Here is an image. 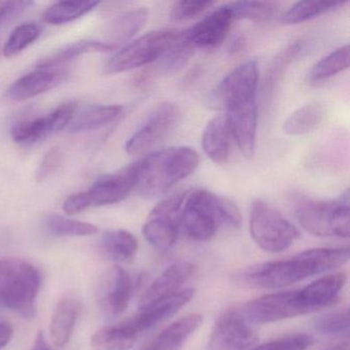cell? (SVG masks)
Here are the masks:
<instances>
[{
	"mask_svg": "<svg viewBox=\"0 0 350 350\" xmlns=\"http://www.w3.org/2000/svg\"><path fill=\"white\" fill-rule=\"evenodd\" d=\"M186 196V192H181L165 198L149 213L143 235L155 249L167 251L177 241Z\"/></svg>",
	"mask_w": 350,
	"mask_h": 350,
	"instance_id": "cell-10",
	"label": "cell"
},
{
	"mask_svg": "<svg viewBox=\"0 0 350 350\" xmlns=\"http://www.w3.org/2000/svg\"><path fill=\"white\" fill-rule=\"evenodd\" d=\"M349 44L340 46L327 56L323 57L307 75V81L311 85L323 83L338 73L343 72L349 67Z\"/></svg>",
	"mask_w": 350,
	"mask_h": 350,
	"instance_id": "cell-29",
	"label": "cell"
},
{
	"mask_svg": "<svg viewBox=\"0 0 350 350\" xmlns=\"http://www.w3.org/2000/svg\"><path fill=\"white\" fill-rule=\"evenodd\" d=\"M68 71L63 67H38L23 75L8 90V96L21 102L38 97L66 81Z\"/></svg>",
	"mask_w": 350,
	"mask_h": 350,
	"instance_id": "cell-18",
	"label": "cell"
},
{
	"mask_svg": "<svg viewBox=\"0 0 350 350\" xmlns=\"http://www.w3.org/2000/svg\"><path fill=\"white\" fill-rule=\"evenodd\" d=\"M194 266L190 262L179 261L172 264L147 288L141 299L140 307L179 292L183 284L192 278Z\"/></svg>",
	"mask_w": 350,
	"mask_h": 350,
	"instance_id": "cell-20",
	"label": "cell"
},
{
	"mask_svg": "<svg viewBox=\"0 0 350 350\" xmlns=\"http://www.w3.org/2000/svg\"><path fill=\"white\" fill-rule=\"evenodd\" d=\"M252 239L264 251L280 253L299 237L298 229L286 217L264 200L253 202L250 212Z\"/></svg>",
	"mask_w": 350,
	"mask_h": 350,
	"instance_id": "cell-8",
	"label": "cell"
},
{
	"mask_svg": "<svg viewBox=\"0 0 350 350\" xmlns=\"http://www.w3.org/2000/svg\"><path fill=\"white\" fill-rule=\"evenodd\" d=\"M315 331L327 336H344L349 333V314L347 309L327 313L317 317L313 323Z\"/></svg>",
	"mask_w": 350,
	"mask_h": 350,
	"instance_id": "cell-37",
	"label": "cell"
},
{
	"mask_svg": "<svg viewBox=\"0 0 350 350\" xmlns=\"http://www.w3.org/2000/svg\"><path fill=\"white\" fill-rule=\"evenodd\" d=\"M245 38L243 36H237L231 40L230 44L228 46V52L232 53V54H237V53L241 52L245 48Z\"/></svg>",
	"mask_w": 350,
	"mask_h": 350,
	"instance_id": "cell-44",
	"label": "cell"
},
{
	"mask_svg": "<svg viewBox=\"0 0 350 350\" xmlns=\"http://www.w3.org/2000/svg\"><path fill=\"white\" fill-rule=\"evenodd\" d=\"M303 51V44L301 42H296V44H292V46L286 48L278 59L275 60V63L272 65L271 69H270L269 75L267 77V91L268 89L272 90L275 85L276 81L280 79V77L284 72V68L286 65L290 64L299 54Z\"/></svg>",
	"mask_w": 350,
	"mask_h": 350,
	"instance_id": "cell-40",
	"label": "cell"
},
{
	"mask_svg": "<svg viewBox=\"0 0 350 350\" xmlns=\"http://www.w3.org/2000/svg\"><path fill=\"white\" fill-rule=\"evenodd\" d=\"M234 20L270 21L278 15L280 5L274 1H235L228 3Z\"/></svg>",
	"mask_w": 350,
	"mask_h": 350,
	"instance_id": "cell-34",
	"label": "cell"
},
{
	"mask_svg": "<svg viewBox=\"0 0 350 350\" xmlns=\"http://www.w3.org/2000/svg\"><path fill=\"white\" fill-rule=\"evenodd\" d=\"M81 311V302L75 299H63L57 304L50 327L53 344L57 348L64 347L68 343Z\"/></svg>",
	"mask_w": 350,
	"mask_h": 350,
	"instance_id": "cell-24",
	"label": "cell"
},
{
	"mask_svg": "<svg viewBox=\"0 0 350 350\" xmlns=\"http://www.w3.org/2000/svg\"><path fill=\"white\" fill-rule=\"evenodd\" d=\"M202 315L189 314L165 327L143 350H178L187 341L188 338L200 327Z\"/></svg>",
	"mask_w": 350,
	"mask_h": 350,
	"instance_id": "cell-23",
	"label": "cell"
},
{
	"mask_svg": "<svg viewBox=\"0 0 350 350\" xmlns=\"http://www.w3.org/2000/svg\"><path fill=\"white\" fill-rule=\"evenodd\" d=\"M295 215L305 230L315 237H349V191L339 200H321L300 196L295 202Z\"/></svg>",
	"mask_w": 350,
	"mask_h": 350,
	"instance_id": "cell-6",
	"label": "cell"
},
{
	"mask_svg": "<svg viewBox=\"0 0 350 350\" xmlns=\"http://www.w3.org/2000/svg\"><path fill=\"white\" fill-rule=\"evenodd\" d=\"M124 111L120 105H94L75 116L68 126L72 134L99 130L113 122Z\"/></svg>",
	"mask_w": 350,
	"mask_h": 350,
	"instance_id": "cell-25",
	"label": "cell"
},
{
	"mask_svg": "<svg viewBox=\"0 0 350 350\" xmlns=\"http://www.w3.org/2000/svg\"><path fill=\"white\" fill-rule=\"evenodd\" d=\"M345 272L321 276L295 291L273 293L254 299L239 308L243 319L252 325H264L317 312L335 304L345 286Z\"/></svg>",
	"mask_w": 350,
	"mask_h": 350,
	"instance_id": "cell-1",
	"label": "cell"
},
{
	"mask_svg": "<svg viewBox=\"0 0 350 350\" xmlns=\"http://www.w3.org/2000/svg\"><path fill=\"white\" fill-rule=\"evenodd\" d=\"M200 154L190 147H170L136 161L135 191L143 198L163 196L200 165Z\"/></svg>",
	"mask_w": 350,
	"mask_h": 350,
	"instance_id": "cell-3",
	"label": "cell"
},
{
	"mask_svg": "<svg viewBox=\"0 0 350 350\" xmlns=\"http://www.w3.org/2000/svg\"><path fill=\"white\" fill-rule=\"evenodd\" d=\"M32 3L29 1H0V22L5 18L19 15L22 12L27 10Z\"/></svg>",
	"mask_w": 350,
	"mask_h": 350,
	"instance_id": "cell-42",
	"label": "cell"
},
{
	"mask_svg": "<svg viewBox=\"0 0 350 350\" xmlns=\"http://www.w3.org/2000/svg\"><path fill=\"white\" fill-rule=\"evenodd\" d=\"M181 225L193 241H210L221 228H239L241 211L224 196L206 189H196L186 196Z\"/></svg>",
	"mask_w": 350,
	"mask_h": 350,
	"instance_id": "cell-4",
	"label": "cell"
},
{
	"mask_svg": "<svg viewBox=\"0 0 350 350\" xmlns=\"http://www.w3.org/2000/svg\"><path fill=\"white\" fill-rule=\"evenodd\" d=\"M42 275L36 266L21 259L0 260V307L25 319L36 315Z\"/></svg>",
	"mask_w": 350,
	"mask_h": 350,
	"instance_id": "cell-5",
	"label": "cell"
},
{
	"mask_svg": "<svg viewBox=\"0 0 350 350\" xmlns=\"http://www.w3.org/2000/svg\"><path fill=\"white\" fill-rule=\"evenodd\" d=\"M134 291L135 282L131 274L124 268L114 266L100 284V306L111 317L122 314L128 308Z\"/></svg>",
	"mask_w": 350,
	"mask_h": 350,
	"instance_id": "cell-17",
	"label": "cell"
},
{
	"mask_svg": "<svg viewBox=\"0 0 350 350\" xmlns=\"http://www.w3.org/2000/svg\"><path fill=\"white\" fill-rule=\"evenodd\" d=\"M312 343L313 339L310 335L294 334L266 342L250 350H306Z\"/></svg>",
	"mask_w": 350,
	"mask_h": 350,
	"instance_id": "cell-38",
	"label": "cell"
},
{
	"mask_svg": "<svg viewBox=\"0 0 350 350\" xmlns=\"http://www.w3.org/2000/svg\"><path fill=\"white\" fill-rule=\"evenodd\" d=\"M100 5L99 1H58L53 3L44 14L46 23L62 25L87 15Z\"/></svg>",
	"mask_w": 350,
	"mask_h": 350,
	"instance_id": "cell-33",
	"label": "cell"
},
{
	"mask_svg": "<svg viewBox=\"0 0 350 350\" xmlns=\"http://www.w3.org/2000/svg\"><path fill=\"white\" fill-rule=\"evenodd\" d=\"M32 350H52V348L46 342V337L44 334L40 333L36 337V343H34L33 349Z\"/></svg>",
	"mask_w": 350,
	"mask_h": 350,
	"instance_id": "cell-45",
	"label": "cell"
},
{
	"mask_svg": "<svg viewBox=\"0 0 350 350\" xmlns=\"http://www.w3.org/2000/svg\"><path fill=\"white\" fill-rule=\"evenodd\" d=\"M65 161V152L61 147H53L48 151L36 172V180L44 182L52 177L62 167Z\"/></svg>",
	"mask_w": 350,
	"mask_h": 350,
	"instance_id": "cell-41",
	"label": "cell"
},
{
	"mask_svg": "<svg viewBox=\"0 0 350 350\" xmlns=\"http://www.w3.org/2000/svg\"><path fill=\"white\" fill-rule=\"evenodd\" d=\"M327 350H349V344H348V342H345V343L339 344V345L334 346V347L329 348Z\"/></svg>",
	"mask_w": 350,
	"mask_h": 350,
	"instance_id": "cell-46",
	"label": "cell"
},
{
	"mask_svg": "<svg viewBox=\"0 0 350 350\" xmlns=\"http://www.w3.org/2000/svg\"><path fill=\"white\" fill-rule=\"evenodd\" d=\"M112 48L100 40H79L61 49L51 56L44 57L38 63V67H62L61 65L90 53L111 52Z\"/></svg>",
	"mask_w": 350,
	"mask_h": 350,
	"instance_id": "cell-31",
	"label": "cell"
},
{
	"mask_svg": "<svg viewBox=\"0 0 350 350\" xmlns=\"http://www.w3.org/2000/svg\"><path fill=\"white\" fill-rule=\"evenodd\" d=\"M100 251L110 261L129 262L138 251V241L126 230L106 231L100 239Z\"/></svg>",
	"mask_w": 350,
	"mask_h": 350,
	"instance_id": "cell-26",
	"label": "cell"
},
{
	"mask_svg": "<svg viewBox=\"0 0 350 350\" xmlns=\"http://www.w3.org/2000/svg\"><path fill=\"white\" fill-rule=\"evenodd\" d=\"M77 106L75 102H65L46 116L18 122L12 130V138L18 144L28 146L61 132L72 122Z\"/></svg>",
	"mask_w": 350,
	"mask_h": 350,
	"instance_id": "cell-14",
	"label": "cell"
},
{
	"mask_svg": "<svg viewBox=\"0 0 350 350\" xmlns=\"http://www.w3.org/2000/svg\"><path fill=\"white\" fill-rule=\"evenodd\" d=\"M196 49L186 38L183 31L181 38L167 51L159 60L155 62L153 72L154 75H172L179 72L191 60Z\"/></svg>",
	"mask_w": 350,
	"mask_h": 350,
	"instance_id": "cell-30",
	"label": "cell"
},
{
	"mask_svg": "<svg viewBox=\"0 0 350 350\" xmlns=\"http://www.w3.org/2000/svg\"><path fill=\"white\" fill-rule=\"evenodd\" d=\"M14 337L13 325L7 321H0V350H3Z\"/></svg>",
	"mask_w": 350,
	"mask_h": 350,
	"instance_id": "cell-43",
	"label": "cell"
},
{
	"mask_svg": "<svg viewBox=\"0 0 350 350\" xmlns=\"http://www.w3.org/2000/svg\"><path fill=\"white\" fill-rule=\"evenodd\" d=\"M259 81L258 63L251 60L239 65L228 73L206 99L212 109L228 113L255 101Z\"/></svg>",
	"mask_w": 350,
	"mask_h": 350,
	"instance_id": "cell-9",
	"label": "cell"
},
{
	"mask_svg": "<svg viewBox=\"0 0 350 350\" xmlns=\"http://www.w3.org/2000/svg\"><path fill=\"white\" fill-rule=\"evenodd\" d=\"M42 28L38 24L25 23L13 30L3 46V55L14 58L21 54L42 36Z\"/></svg>",
	"mask_w": 350,
	"mask_h": 350,
	"instance_id": "cell-36",
	"label": "cell"
},
{
	"mask_svg": "<svg viewBox=\"0 0 350 350\" xmlns=\"http://www.w3.org/2000/svg\"><path fill=\"white\" fill-rule=\"evenodd\" d=\"M214 5L213 1H204V0H182L177 1L172 8L171 18L175 21H186V20L194 19L204 14L206 10Z\"/></svg>",
	"mask_w": 350,
	"mask_h": 350,
	"instance_id": "cell-39",
	"label": "cell"
},
{
	"mask_svg": "<svg viewBox=\"0 0 350 350\" xmlns=\"http://www.w3.org/2000/svg\"><path fill=\"white\" fill-rule=\"evenodd\" d=\"M257 340V334L239 309H230L215 323L206 350H250Z\"/></svg>",
	"mask_w": 350,
	"mask_h": 350,
	"instance_id": "cell-13",
	"label": "cell"
},
{
	"mask_svg": "<svg viewBox=\"0 0 350 350\" xmlns=\"http://www.w3.org/2000/svg\"><path fill=\"white\" fill-rule=\"evenodd\" d=\"M232 131L230 116L220 114L210 120L202 134V145L206 157L215 163H223L230 153Z\"/></svg>",
	"mask_w": 350,
	"mask_h": 350,
	"instance_id": "cell-19",
	"label": "cell"
},
{
	"mask_svg": "<svg viewBox=\"0 0 350 350\" xmlns=\"http://www.w3.org/2000/svg\"><path fill=\"white\" fill-rule=\"evenodd\" d=\"M325 108L321 102H310L295 110L284 122V133L288 136H304L313 132L323 122Z\"/></svg>",
	"mask_w": 350,
	"mask_h": 350,
	"instance_id": "cell-27",
	"label": "cell"
},
{
	"mask_svg": "<svg viewBox=\"0 0 350 350\" xmlns=\"http://www.w3.org/2000/svg\"><path fill=\"white\" fill-rule=\"evenodd\" d=\"M139 336L126 325V321L99 329L91 339L93 350H130Z\"/></svg>",
	"mask_w": 350,
	"mask_h": 350,
	"instance_id": "cell-28",
	"label": "cell"
},
{
	"mask_svg": "<svg viewBox=\"0 0 350 350\" xmlns=\"http://www.w3.org/2000/svg\"><path fill=\"white\" fill-rule=\"evenodd\" d=\"M44 223L46 229L56 237H90L99 230L91 223L72 220L60 215H49Z\"/></svg>",
	"mask_w": 350,
	"mask_h": 350,
	"instance_id": "cell-35",
	"label": "cell"
},
{
	"mask_svg": "<svg viewBox=\"0 0 350 350\" xmlns=\"http://www.w3.org/2000/svg\"><path fill=\"white\" fill-rule=\"evenodd\" d=\"M136 165L103 176L88 191L79 192L81 212L94 206H110L126 200L135 189Z\"/></svg>",
	"mask_w": 350,
	"mask_h": 350,
	"instance_id": "cell-12",
	"label": "cell"
},
{
	"mask_svg": "<svg viewBox=\"0 0 350 350\" xmlns=\"http://www.w3.org/2000/svg\"><path fill=\"white\" fill-rule=\"evenodd\" d=\"M346 3V1H299L282 15L280 22L286 25L303 23L343 8Z\"/></svg>",
	"mask_w": 350,
	"mask_h": 350,
	"instance_id": "cell-32",
	"label": "cell"
},
{
	"mask_svg": "<svg viewBox=\"0 0 350 350\" xmlns=\"http://www.w3.org/2000/svg\"><path fill=\"white\" fill-rule=\"evenodd\" d=\"M183 31L163 29L150 31L118 51L105 64V73L116 75L157 62L181 38Z\"/></svg>",
	"mask_w": 350,
	"mask_h": 350,
	"instance_id": "cell-7",
	"label": "cell"
},
{
	"mask_svg": "<svg viewBox=\"0 0 350 350\" xmlns=\"http://www.w3.org/2000/svg\"><path fill=\"white\" fill-rule=\"evenodd\" d=\"M234 21L232 11L227 3L213 10L184 32L194 48L215 49L226 40Z\"/></svg>",
	"mask_w": 350,
	"mask_h": 350,
	"instance_id": "cell-15",
	"label": "cell"
},
{
	"mask_svg": "<svg viewBox=\"0 0 350 350\" xmlns=\"http://www.w3.org/2000/svg\"><path fill=\"white\" fill-rule=\"evenodd\" d=\"M149 19L147 8H136L116 16L108 24L105 42L116 50L130 42L146 25Z\"/></svg>",
	"mask_w": 350,
	"mask_h": 350,
	"instance_id": "cell-22",
	"label": "cell"
},
{
	"mask_svg": "<svg viewBox=\"0 0 350 350\" xmlns=\"http://www.w3.org/2000/svg\"><path fill=\"white\" fill-rule=\"evenodd\" d=\"M193 295V288H183L146 306L140 307L138 314L124 321L137 335L140 336L176 314L191 300Z\"/></svg>",
	"mask_w": 350,
	"mask_h": 350,
	"instance_id": "cell-16",
	"label": "cell"
},
{
	"mask_svg": "<svg viewBox=\"0 0 350 350\" xmlns=\"http://www.w3.org/2000/svg\"><path fill=\"white\" fill-rule=\"evenodd\" d=\"M179 118L180 109L177 104L173 102L161 103L126 141V152L131 155L148 152L169 136Z\"/></svg>",
	"mask_w": 350,
	"mask_h": 350,
	"instance_id": "cell-11",
	"label": "cell"
},
{
	"mask_svg": "<svg viewBox=\"0 0 350 350\" xmlns=\"http://www.w3.org/2000/svg\"><path fill=\"white\" fill-rule=\"evenodd\" d=\"M349 259L346 247L307 250L286 259L256 264L239 274V282L251 288H284L341 267Z\"/></svg>",
	"mask_w": 350,
	"mask_h": 350,
	"instance_id": "cell-2",
	"label": "cell"
},
{
	"mask_svg": "<svg viewBox=\"0 0 350 350\" xmlns=\"http://www.w3.org/2000/svg\"><path fill=\"white\" fill-rule=\"evenodd\" d=\"M232 138L243 155L251 159L255 154L257 137L258 106L256 101L228 113Z\"/></svg>",
	"mask_w": 350,
	"mask_h": 350,
	"instance_id": "cell-21",
	"label": "cell"
}]
</instances>
